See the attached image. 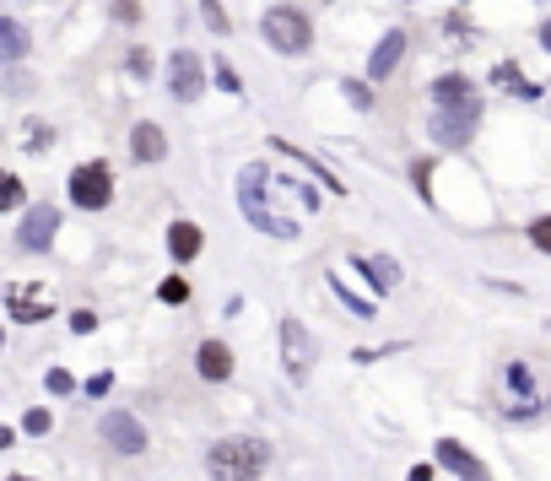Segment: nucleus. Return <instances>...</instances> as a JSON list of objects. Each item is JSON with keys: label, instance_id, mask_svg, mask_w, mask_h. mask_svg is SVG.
Returning <instances> with one entry per match:
<instances>
[{"label": "nucleus", "instance_id": "423d86ee", "mask_svg": "<svg viewBox=\"0 0 551 481\" xmlns=\"http://www.w3.org/2000/svg\"><path fill=\"white\" fill-rule=\"evenodd\" d=\"M168 92L179 103H200V92H206V65H200L195 49H173V60H168Z\"/></svg>", "mask_w": 551, "mask_h": 481}, {"label": "nucleus", "instance_id": "b1692460", "mask_svg": "<svg viewBox=\"0 0 551 481\" xmlns=\"http://www.w3.org/2000/svg\"><path fill=\"white\" fill-rule=\"evenodd\" d=\"M346 103H352V109H373V92H368V82H346Z\"/></svg>", "mask_w": 551, "mask_h": 481}, {"label": "nucleus", "instance_id": "f257e3e1", "mask_svg": "<svg viewBox=\"0 0 551 481\" xmlns=\"http://www.w3.org/2000/svg\"><path fill=\"white\" fill-rule=\"evenodd\" d=\"M265 465H271V444L265 438H217L206 454L211 481H260Z\"/></svg>", "mask_w": 551, "mask_h": 481}, {"label": "nucleus", "instance_id": "9d476101", "mask_svg": "<svg viewBox=\"0 0 551 481\" xmlns=\"http://www.w3.org/2000/svg\"><path fill=\"white\" fill-rule=\"evenodd\" d=\"M55 233H60V211L55 206H33L28 217H22L17 244L22 249H49V244H55Z\"/></svg>", "mask_w": 551, "mask_h": 481}, {"label": "nucleus", "instance_id": "7c9ffc66", "mask_svg": "<svg viewBox=\"0 0 551 481\" xmlns=\"http://www.w3.org/2000/svg\"><path fill=\"white\" fill-rule=\"evenodd\" d=\"M114 11H119V22H136V17H141L136 0H114Z\"/></svg>", "mask_w": 551, "mask_h": 481}, {"label": "nucleus", "instance_id": "2eb2a0df", "mask_svg": "<svg viewBox=\"0 0 551 481\" xmlns=\"http://www.w3.org/2000/svg\"><path fill=\"white\" fill-rule=\"evenodd\" d=\"M17 60H28V28L0 17V65H17Z\"/></svg>", "mask_w": 551, "mask_h": 481}, {"label": "nucleus", "instance_id": "a878e982", "mask_svg": "<svg viewBox=\"0 0 551 481\" xmlns=\"http://www.w3.org/2000/svg\"><path fill=\"white\" fill-rule=\"evenodd\" d=\"M76 390V379L65 368H49V395H71Z\"/></svg>", "mask_w": 551, "mask_h": 481}, {"label": "nucleus", "instance_id": "dca6fc26", "mask_svg": "<svg viewBox=\"0 0 551 481\" xmlns=\"http://www.w3.org/2000/svg\"><path fill=\"white\" fill-rule=\"evenodd\" d=\"M433 103H476V82L460 76V71L438 76V82H433Z\"/></svg>", "mask_w": 551, "mask_h": 481}, {"label": "nucleus", "instance_id": "393cba45", "mask_svg": "<svg viewBox=\"0 0 551 481\" xmlns=\"http://www.w3.org/2000/svg\"><path fill=\"white\" fill-rule=\"evenodd\" d=\"M335 292L346 298V309H352L357 319H373V303H368V298H352V292H346V282H335Z\"/></svg>", "mask_w": 551, "mask_h": 481}, {"label": "nucleus", "instance_id": "473e14b6", "mask_svg": "<svg viewBox=\"0 0 551 481\" xmlns=\"http://www.w3.org/2000/svg\"><path fill=\"white\" fill-rule=\"evenodd\" d=\"M17 444V433H11V427H0V449H11Z\"/></svg>", "mask_w": 551, "mask_h": 481}, {"label": "nucleus", "instance_id": "c9c22d12", "mask_svg": "<svg viewBox=\"0 0 551 481\" xmlns=\"http://www.w3.org/2000/svg\"><path fill=\"white\" fill-rule=\"evenodd\" d=\"M11 481H33V476H11Z\"/></svg>", "mask_w": 551, "mask_h": 481}, {"label": "nucleus", "instance_id": "ddd939ff", "mask_svg": "<svg viewBox=\"0 0 551 481\" xmlns=\"http://www.w3.org/2000/svg\"><path fill=\"white\" fill-rule=\"evenodd\" d=\"M195 368H200V379L222 384V379H233V352H227L222 341H200V352H195Z\"/></svg>", "mask_w": 551, "mask_h": 481}, {"label": "nucleus", "instance_id": "4468645a", "mask_svg": "<svg viewBox=\"0 0 551 481\" xmlns=\"http://www.w3.org/2000/svg\"><path fill=\"white\" fill-rule=\"evenodd\" d=\"M130 152L141 157V163H163V152H168V136L163 130L152 125V119H146V125H136L130 130Z\"/></svg>", "mask_w": 551, "mask_h": 481}, {"label": "nucleus", "instance_id": "e433bc0d", "mask_svg": "<svg viewBox=\"0 0 551 481\" xmlns=\"http://www.w3.org/2000/svg\"><path fill=\"white\" fill-rule=\"evenodd\" d=\"M0 346H6V336H0Z\"/></svg>", "mask_w": 551, "mask_h": 481}, {"label": "nucleus", "instance_id": "72a5a7b5", "mask_svg": "<svg viewBox=\"0 0 551 481\" xmlns=\"http://www.w3.org/2000/svg\"><path fill=\"white\" fill-rule=\"evenodd\" d=\"M411 481H433V471H427V465H416V471H411Z\"/></svg>", "mask_w": 551, "mask_h": 481}, {"label": "nucleus", "instance_id": "4be33fe9", "mask_svg": "<svg viewBox=\"0 0 551 481\" xmlns=\"http://www.w3.org/2000/svg\"><path fill=\"white\" fill-rule=\"evenodd\" d=\"M22 141H28L22 152H44V146H49V130L38 125V119H28V125H22Z\"/></svg>", "mask_w": 551, "mask_h": 481}, {"label": "nucleus", "instance_id": "6ab92c4d", "mask_svg": "<svg viewBox=\"0 0 551 481\" xmlns=\"http://www.w3.org/2000/svg\"><path fill=\"white\" fill-rule=\"evenodd\" d=\"M497 87H508V92H524V98H541V87H530L524 76L514 71V65H497Z\"/></svg>", "mask_w": 551, "mask_h": 481}, {"label": "nucleus", "instance_id": "7ed1b4c3", "mask_svg": "<svg viewBox=\"0 0 551 481\" xmlns=\"http://www.w3.org/2000/svg\"><path fill=\"white\" fill-rule=\"evenodd\" d=\"M260 33H265L271 49H281V55H303V49L314 44V22H308L298 6H271L260 17Z\"/></svg>", "mask_w": 551, "mask_h": 481}, {"label": "nucleus", "instance_id": "39448f33", "mask_svg": "<svg viewBox=\"0 0 551 481\" xmlns=\"http://www.w3.org/2000/svg\"><path fill=\"white\" fill-rule=\"evenodd\" d=\"M114 200V173L109 163H82L71 173V206H82V211H103Z\"/></svg>", "mask_w": 551, "mask_h": 481}, {"label": "nucleus", "instance_id": "c85d7f7f", "mask_svg": "<svg viewBox=\"0 0 551 481\" xmlns=\"http://www.w3.org/2000/svg\"><path fill=\"white\" fill-rule=\"evenodd\" d=\"M200 6H206V22H211V33H227V28H233V22L222 17V6H217V0H200Z\"/></svg>", "mask_w": 551, "mask_h": 481}, {"label": "nucleus", "instance_id": "1a4fd4ad", "mask_svg": "<svg viewBox=\"0 0 551 481\" xmlns=\"http://www.w3.org/2000/svg\"><path fill=\"white\" fill-rule=\"evenodd\" d=\"M98 433H103V444H109L114 454H141L146 449V427L130 417V411H109Z\"/></svg>", "mask_w": 551, "mask_h": 481}, {"label": "nucleus", "instance_id": "a211bd4d", "mask_svg": "<svg viewBox=\"0 0 551 481\" xmlns=\"http://www.w3.org/2000/svg\"><path fill=\"white\" fill-rule=\"evenodd\" d=\"M357 265H362V271H368V282H373V287H379V292H389V287H395V282H400V265H395V260H389V255H362Z\"/></svg>", "mask_w": 551, "mask_h": 481}, {"label": "nucleus", "instance_id": "bb28decb", "mask_svg": "<svg viewBox=\"0 0 551 481\" xmlns=\"http://www.w3.org/2000/svg\"><path fill=\"white\" fill-rule=\"evenodd\" d=\"M71 330H76V336H92V330H98V314H92V309H76V314H71Z\"/></svg>", "mask_w": 551, "mask_h": 481}, {"label": "nucleus", "instance_id": "f3484780", "mask_svg": "<svg viewBox=\"0 0 551 481\" xmlns=\"http://www.w3.org/2000/svg\"><path fill=\"white\" fill-rule=\"evenodd\" d=\"M168 249H173V260H195L200 255V227L195 222H173L168 227Z\"/></svg>", "mask_w": 551, "mask_h": 481}, {"label": "nucleus", "instance_id": "20e7f679", "mask_svg": "<svg viewBox=\"0 0 551 481\" xmlns=\"http://www.w3.org/2000/svg\"><path fill=\"white\" fill-rule=\"evenodd\" d=\"M476 125H481V103H438L427 130H433L438 146H465L476 136Z\"/></svg>", "mask_w": 551, "mask_h": 481}, {"label": "nucleus", "instance_id": "9b49d317", "mask_svg": "<svg viewBox=\"0 0 551 481\" xmlns=\"http://www.w3.org/2000/svg\"><path fill=\"white\" fill-rule=\"evenodd\" d=\"M433 454H438V465H449V471L460 476V481H492L487 465H481L465 444H454V438H438V449H433Z\"/></svg>", "mask_w": 551, "mask_h": 481}, {"label": "nucleus", "instance_id": "c756f323", "mask_svg": "<svg viewBox=\"0 0 551 481\" xmlns=\"http://www.w3.org/2000/svg\"><path fill=\"white\" fill-rule=\"evenodd\" d=\"M130 71L146 76V71H152V55H146V49H130Z\"/></svg>", "mask_w": 551, "mask_h": 481}, {"label": "nucleus", "instance_id": "2f4dec72", "mask_svg": "<svg viewBox=\"0 0 551 481\" xmlns=\"http://www.w3.org/2000/svg\"><path fill=\"white\" fill-rule=\"evenodd\" d=\"M217 87H227V92H238V76H233V65H217Z\"/></svg>", "mask_w": 551, "mask_h": 481}, {"label": "nucleus", "instance_id": "412c9836", "mask_svg": "<svg viewBox=\"0 0 551 481\" xmlns=\"http://www.w3.org/2000/svg\"><path fill=\"white\" fill-rule=\"evenodd\" d=\"M49 427H55V417H49V411H44V406H33V411H28V417H22V433H33V438H44V433H49Z\"/></svg>", "mask_w": 551, "mask_h": 481}, {"label": "nucleus", "instance_id": "cd10ccee", "mask_svg": "<svg viewBox=\"0 0 551 481\" xmlns=\"http://www.w3.org/2000/svg\"><path fill=\"white\" fill-rule=\"evenodd\" d=\"M530 244H535V249H546V255H551V217H541V222L530 227Z\"/></svg>", "mask_w": 551, "mask_h": 481}, {"label": "nucleus", "instance_id": "f03ea898", "mask_svg": "<svg viewBox=\"0 0 551 481\" xmlns=\"http://www.w3.org/2000/svg\"><path fill=\"white\" fill-rule=\"evenodd\" d=\"M265 184H271L265 163H244V173H238V206H244L249 227H260V233H271V238H298V222L276 217V211L265 206Z\"/></svg>", "mask_w": 551, "mask_h": 481}, {"label": "nucleus", "instance_id": "0eeeda50", "mask_svg": "<svg viewBox=\"0 0 551 481\" xmlns=\"http://www.w3.org/2000/svg\"><path fill=\"white\" fill-rule=\"evenodd\" d=\"M281 368H287V379H308V368H314V336L298 319H281Z\"/></svg>", "mask_w": 551, "mask_h": 481}, {"label": "nucleus", "instance_id": "f704fd0d", "mask_svg": "<svg viewBox=\"0 0 551 481\" xmlns=\"http://www.w3.org/2000/svg\"><path fill=\"white\" fill-rule=\"evenodd\" d=\"M541 44H546V49H551V22H546V28H541Z\"/></svg>", "mask_w": 551, "mask_h": 481}, {"label": "nucleus", "instance_id": "6e6552de", "mask_svg": "<svg viewBox=\"0 0 551 481\" xmlns=\"http://www.w3.org/2000/svg\"><path fill=\"white\" fill-rule=\"evenodd\" d=\"M6 309L17 325H38V319H49V292L38 282H11L6 287Z\"/></svg>", "mask_w": 551, "mask_h": 481}, {"label": "nucleus", "instance_id": "aec40b11", "mask_svg": "<svg viewBox=\"0 0 551 481\" xmlns=\"http://www.w3.org/2000/svg\"><path fill=\"white\" fill-rule=\"evenodd\" d=\"M11 206H22V179L17 173H0V211H11Z\"/></svg>", "mask_w": 551, "mask_h": 481}, {"label": "nucleus", "instance_id": "f8f14e48", "mask_svg": "<svg viewBox=\"0 0 551 481\" xmlns=\"http://www.w3.org/2000/svg\"><path fill=\"white\" fill-rule=\"evenodd\" d=\"M400 55H406V33L389 28V33L379 38V49H373V60H368V82H384V76L400 65Z\"/></svg>", "mask_w": 551, "mask_h": 481}, {"label": "nucleus", "instance_id": "5701e85b", "mask_svg": "<svg viewBox=\"0 0 551 481\" xmlns=\"http://www.w3.org/2000/svg\"><path fill=\"white\" fill-rule=\"evenodd\" d=\"M157 298H163V303H184V298H190V282H184V276H168V282L157 287Z\"/></svg>", "mask_w": 551, "mask_h": 481}]
</instances>
